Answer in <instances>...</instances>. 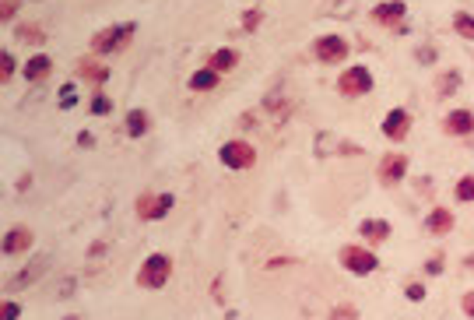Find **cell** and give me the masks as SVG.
<instances>
[{
  "mask_svg": "<svg viewBox=\"0 0 474 320\" xmlns=\"http://www.w3.org/2000/svg\"><path fill=\"white\" fill-rule=\"evenodd\" d=\"M425 229H429L432 236H446V232L453 229V215H450L446 208H432L429 218H425Z\"/></svg>",
  "mask_w": 474,
  "mask_h": 320,
  "instance_id": "5bb4252c",
  "label": "cell"
},
{
  "mask_svg": "<svg viewBox=\"0 0 474 320\" xmlns=\"http://www.w3.org/2000/svg\"><path fill=\"white\" fill-rule=\"evenodd\" d=\"M236 60H239V56H236V49L222 46V49H215V53H211L208 67H211V70H218V74H225V70H232V67H236Z\"/></svg>",
  "mask_w": 474,
  "mask_h": 320,
  "instance_id": "e0dca14e",
  "label": "cell"
},
{
  "mask_svg": "<svg viewBox=\"0 0 474 320\" xmlns=\"http://www.w3.org/2000/svg\"><path fill=\"white\" fill-rule=\"evenodd\" d=\"M169 278H172V261L165 254H151L137 271V285H144V289H165Z\"/></svg>",
  "mask_w": 474,
  "mask_h": 320,
  "instance_id": "7a4b0ae2",
  "label": "cell"
},
{
  "mask_svg": "<svg viewBox=\"0 0 474 320\" xmlns=\"http://www.w3.org/2000/svg\"><path fill=\"white\" fill-rule=\"evenodd\" d=\"M127 134H130V137L148 134V113H144V109H130V113H127Z\"/></svg>",
  "mask_w": 474,
  "mask_h": 320,
  "instance_id": "d6986e66",
  "label": "cell"
},
{
  "mask_svg": "<svg viewBox=\"0 0 474 320\" xmlns=\"http://www.w3.org/2000/svg\"><path fill=\"white\" fill-rule=\"evenodd\" d=\"M404 296H408L411 303H422V299H425V285H422V282H408Z\"/></svg>",
  "mask_w": 474,
  "mask_h": 320,
  "instance_id": "484cf974",
  "label": "cell"
},
{
  "mask_svg": "<svg viewBox=\"0 0 474 320\" xmlns=\"http://www.w3.org/2000/svg\"><path fill=\"white\" fill-rule=\"evenodd\" d=\"M341 264L351 275H372L379 268V257L369 247H341Z\"/></svg>",
  "mask_w": 474,
  "mask_h": 320,
  "instance_id": "5b68a950",
  "label": "cell"
},
{
  "mask_svg": "<svg viewBox=\"0 0 474 320\" xmlns=\"http://www.w3.org/2000/svg\"><path fill=\"white\" fill-rule=\"evenodd\" d=\"M418 60H422V63H432V60H436V49H432V46H422Z\"/></svg>",
  "mask_w": 474,
  "mask_h": 320,
  "instance_id": "d6a6232c",
  "label": "cell"
},
{
  "mask_svg": "<svg viewBox=\"0 0 474 320\" xmlns=\"http://www.w3.org/2000/svg\"><path fill=\"white\" fill-rule=\"evenodd\" d=\"M32 243H36V236H32V229H25V225L4 232V254H22V250H29Z\"/></svg>",
  "mask_w": 474,
  "mask_h": 320,
  "instance_id": "30bf717a",
  "label": "cell"
},
{
  "mask_svg": "<svg viewBox=\"0 0 474 320\" xmlns=\"http://www.w3.org/2000/svg\"><path fill=\"white\" fill-rule=\"evenodd\" d=\"M218 70H211V67H204V70H194V77H190V89L194 92H211L215 85H218Z\"/></svg>",
  "mask_w": 474,
  "mask_h": 320,
  "instance_id": "2e32d148",
  "label": "cell"
},
{
  "mask_svg": "<svg viewBox=\"0 0 474 320\" xmlns=\"http://www.w3.org/2000/svg\"><path fill=\"white\" fill-rule=\"evenodd\" d=\"M49 70H53V60H49L46 53H36V56L25 63V77H29V82H43Z\"/></svg>",
  "mask_w": 474,
  "mask_h": 320,
  "instance_id": "9a60e30c",
  "label": "cell"
},
{
  "mask_svg": "<svg viewBox=\"0 0 474 320\" xmlns=\"http://www.w3.org/2000/svg\"><path fill=\"white\" fill-rule=\"evenodd\" d=\"M88 109H91L95 116H109V113H113V99H106V96H95Z\"/></svg>",
  "mask_w": 474,
  "mask_h": 320,
  "instance_id": "d4e9b609",
  "label": "cell"
},
{
  "mask_svg": "<svg viewBox=\"0 0 474 320\" xmlns=\"http://www.w3.org/2000/svg\"><path fill=\"white\" fill-rule=\"evenodd\" d=\"M464 313H467V317H474V292H467V296H464Z\"/></svg>",
  "mask_w": 474,
  "mask_h": 320,
  "instance_id": "e575fe53",
  "label": "cell"
},
{
  "mask_svg": "<svg viewBox=\"0 0 474 320\" xmlns=\"http://www.w3.org/2000/svg\"><path fill=\"white\" fill-rule=\"evenodd\" d=\"M77 144H84V148H91V144H95V137H91V134H88V130H84V134H81V137H77Z\"/></svg>",
  "mask_w": 474,
  "mask_h": 320,
  "instance_id": "d590c367",
  "label": "cell"
},
{
  "mask_svg": "<svg viewBox=\"0 0 474 320\" xmlns=\"http://www.w3.org/2000/svg\"><path fill=\"white\" fill-rule=\"evenodd\" d=\"M137 36V25L127 22V25H113V29H102L91 36V53H116V49H127V43Z\"/></svg>",
  "mask_w": 474,
  "mask_h": 320,
  "instance_id": "6da1fadb",
  "label": "cell"
},
{
  "mask_svg": "<svg viewBox=\"0 0 474 320\" xmlns=\"http://www.w3.org/2000/svg\"><path fill=\"white\" fill-rule=\"evenodd\" d=\"M464 268H474V257H467V261H464Z\"/></svg>",
  "mask_w": 474,
  "mask_h": 320,
  "instance_id": "8d00e7d4",
  "label": "cell"
},
{
  "mask_svg": "<svg viewBox=\"0 0 474 320\" xmlns=\"http://www.w3.org/2000/svg\"><path fill=\"white\" fill-rule=\"evenodd\" d=\"M457 201H474V176L457 180Z\"/></svg>",
  "mask_w": 474,
  "mask_h": 320,
  "instance_id": "603a6c76",
  "label": "cell"
},
{
  "mask_svg": "<svg viewBox=\"0 0 474 320\" xmlns=\"http://www.w3.org/2000/svg\"><path fill=\"white\" fill-rule=\"evenodd\" d=\"M18 39H25V43H43V32L32 29V25H22V29H18Z\"/></svg>",
  "mask_w": 474,
  "mask_h": 320,
  "instance_id": "83f0119b",
  "label": "cell"
},
{
  "mask_svg": "<svg viewBox=\"0 0 474 320\" xmlns=\"http://www.w3.org/2000/svg\"><path fill=\"white\" fill-rule=\"evenodd\" d=\"M46 268H49V257H46V254H39L29 268H22V271H18V278H11V282H8V289H25V285H32Z\"/></svg>",
  "mask_w": 474,
  "mask_h": 320,
  "instance_id": "7c38bea8",
  "label": "cell"
},
{
  "mask_svg": "<svg viewBox=\"0 0 474 320\" xmlns=\"http://www.w3.org/2000/svg\"><path fill=\"white\" fill-rule=\"evenodd\" d=\"M408 173V158L404 155H387L383 162H379V180L383 183H401Z\"/></svg>",
  "mask_w": 474,
  "mask_h": 320,
  "instance_id": "9c48e42d",
  "label": "cell"
},
{
  "mask_svg": "<svg viewBox=\"0 0 474 320\" xmlns=\"http://www.w3.org/2000/svg\"><path fill=\"white\" fill-rule=\"evenodd\" d=\"M425 271H429V275H439V271H443V261H439V257H432V261L425 264Z\"/></svg>",
  "mask_w": 474,
  "mask_h": 320,
  "instance_id": "836d02e7",
  "label": "cell"
},
{
  "mask_svg": "<svg viewBox=\"0 0 474 320\" xmlns=\"http://www.w3.org/2000/svg\"><path fill=\"white\" fill-rule=\"evenodd\" d=\"M408 130H411L408 109H390L387 120H383V134H387L390 141H401V137H408Z\"/></svg>",
  "mask_w": 474,
  "mask_h": 320,
  "instance_id": "ba28073f",
  "label": "cell"
},
{
  "mask_svg": "<svg viewBox=\"0 0 474 320\" xmlns=\"http://www.w3.org/2000/svg\"><path fill=\"white\" fill-rule=\"evenodd\" d=\"M260 22H263V15H260V11H246V15H243V29H246V32H253Z\"/></svg>",
  "mask_w": 474,
  "mask_h": 320,
  "instance_id": "f546056e",
  "label": "cell"
},
{
  "mask_svg": "<svg viewBox=\"0 0 474 320\" xmlns=\"http://www.w3.org/2000/svg\"><path fill=\"white\" fill-rule=\"evenodd\" d=\"M337 92L348 96V99L369 96V92H372V74H369L365 67H348V70L337 77Z\"/></svg>",
  "mask_w": 474,
  "mask_h": 320,
  "instance_id": "3957f363",
  "label": "cell"
},
{
  "mask_svg": "<svg viewBox=\"0 0 474 320\" xmlns=\"http://www.w3.org/2000/svg\"><path fill=\"white\" fill-rule=\"evenodd\" d=\"M63 320H81V317H63Z\"/></svg>",
  "mask_w": 474,
  "mask_h": 320,
  "instance_id": "74e56055",
  "label": "cell"
},
{
  "mask_svg": "<svg viewBox=\"0 0 474 320\" xmlns=\"http://www.w3.org/2000/svg\"><path fill=\"white\" fill-rule=\"evenodd\" d=\"M404 15H408V8L401 4V0H383V4L372 8V22H379V25H394V22H401Z\"/></svg>",
  "mask_w": 474,
  "mask_h": 320,
  "instance_id": "8fae6325",
  "label": "cell"
},
{
  "mask_svg": "<svg viewBox=\"0 0 474 320\" xmlns=\"http://www.w3.org/2000/svg\"><path fill=\"white\" fill-rule=\"evenodd\" d=\"M77 74H88V82H95V85H102L106 77H109V70H106V67H95V63H81V67H77Z\"/></svg>",
  "mask_w": 474,
  "mask_h": 320,
  "instance_id": "44dd1931",
  "label": "cell"
},
{
  "mask_svg": "<svg viewBox=\"0 0 474 320\" xmlns=\"http://www.w3.org/2000/svg\"><path fill=\"white\" fill-rule=\"evenodd\" d=\"M446 134H457V137L474 134V113H471V109H453V113L446 116Z\"/></svg>",
  "mask_w": 474,
  "mask_h": 320,
  "instance_id": "4fadbf2b",
  "label": "cell"
},
{
  "mask_svg": "<svg viewBox=\"0 0 474 320\" xmlns=\"http://www.w3.org/2000/svg\"><path fill=\"white\" fill-rule=\"evenodd\" d=\"M15 11H18V0H4V4H0V22H11Z\"/></svg>",
  "mask_w": 474,
  "mask_h": 320,
  "instance_id": "4dcf8cb0",
  "label": "cell"
},
{
  "mask_svg": "<svg viewBox=\"0 0 474 320\" xmlns=\"http://www.w3.org/2000/svg\"><path fill=\"white\" fill-rule=\"evenodd\" d=\"M358 232H362L365 239H372V243H379V239L390 236V222H362Z\"/></svg>",
  "mask_w": 474,
  "mask_h": 320,
  "instance_id": "ac0fdd59",
  "label": "cell"
},
{
  "mask_svg": "<svg viewBox=\"0 0 474 320\" xmlns=\"http://www.w3.org/2000/svg\"><path fill=\"white\" fill-rule=\"evenodd\" d=\"M313 53L320 63H341L351 49H348V39H341V36H320L313 43Z\"/></svg>",
  "mask_w": 474,
  "mask_h": 320,
  "instance_id": "52a82bcc",
  "label": "cell"
},
{
  "mask_svg": "<svg viewBox=\"0 0 474 320\" xmlns=\"http://www.w3.org/2000/svg\"><path fill=\"white\" fill-rule=\"evenodd\" d=\"M453 29H457L460 39H471V43H474V15H471V11H457V15H453Z\"/></svg>",
  "mask_w": 474,
  "mask_h": 320,
  "instance_id": "ffe728a7",
  "label": "cell"
},
{
  "mask_svg": "<svg viewBox=\"0 0 474 320\" xmlns=\"http://www.w3.org/2000/svg\"><path fill=\"white\" fill-rule=\"evenodd\" d=\"M457 85H460V70L443 74V77H439V96H453V92H457Z\"/></svg>",
  "mask_w": 474,
  "mask_h": 320,
  "instance_id": "7402d4cb",
  "label": "cell"
},
{
  "mask_svg": "<svg viewBox=\"0 0 474 320\" xmlns=\"http://www.w3.org/2000/svg\"><path fill=\"white\" fill-rule=\"evenodd\" d=\"M218 158H222V166H229V169H250L257 162V151H253L250 141H229V144H222Z\"/></svg>",
  "mask_w": 474,
  "mask_h": 320,
  "instance_id": "277c9868",
  "label": "cell"
},
{
  "mask_svg": "<svg viewBox=\"0 0 474 320\" xmlns=\"http://www.w3.org/2000/svg\"><path fill=\"white\" fill-rule=\"evenodd\" d=\"M351 8H355V0H337V4H327V8H323V15H330V11H334V15H348Z\"/></svg>",
  "mask_w": 474,
  "mask_h": 320,
  "instance_id": "f1b7e54d",
  "label": "cell"
},
{
  "mask_svg": "<svg viewBox=\"0 0 474 320\" xmlns=\"http://www.w3.org/2000/svg\"><path fill=\"white\" fill-rule=\"evenodd\" d=\"M74 106V85H63V92H60V109H70Z\"/></svg>",
  "mask_w": 474,
  "mask_h": 320,
  "instance_id": "1f68e13d",
  "label": "cell"
},
{
  "mask_svg": "<svg viewBox=\"0 0 474 320\" xmlns=\"http://www.w3.org/2000/svg\"><path fill=\"white\" fill-rule=\"evenodd\" d=\"M172 204H176L172 194H141L137 197V215L144 222H158V218H165L172 211Z\"/></svg>",
  "mask_w": 474,
  "mask_h": 320,
  "instance_id": "8992f818",
  "label": "cell"
},
{
  "mask_svg": "<svg viewBox=\"0 0 474 320\" xmlns=\"http://www.w3.org/2000/svg\"><path fill=\"white\" fill-rule=\"evenodd\" d=\"M11 77H15V56L4 49L0 53V82H11Z\"/></svg>",
  "mask_w": 474,
  "mask_h": 320,
  "instance_id": "cb8c5ba5",
  "label": "cell"
},
{
  "mask_svg": "<svg viewBox=\"0 0 474 320\" xmlns=\"http://www.w3.org/2000/svg\"><path fill=\"white\" fill-rule=\"evenodd\" d=\"M18 317H22V306H18V303L8 299L4 306H0V320H18Z\"/></svg>",
  "mask_w": 474,
  "mask_h": 320,
  "instance_id": "4316f807",
  "label": "cell"
}]
</instances>
